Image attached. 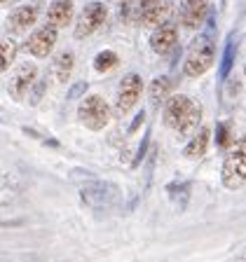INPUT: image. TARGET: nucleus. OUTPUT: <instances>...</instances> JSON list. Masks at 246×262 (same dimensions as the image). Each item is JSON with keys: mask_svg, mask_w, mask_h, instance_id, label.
I'll return each mask as SVG.
<instances>
[{"mask_svg": "<svg viewBox=\"0 0 246 262\" xmlns=\"http://www.w3.org/2000/svg\"><path fill=\"white\" fill-rule=\"evenodd\" d=\"M220 183L228 190H241L246 185V134L230 143L220 166Z\"/></svg>", "mask_w": 246, "mask_h": 262, "instance_id": "1", "label": "nucleus"}, {"mask_svg": "<svg viewBox=\"0 0 246 262\" xmlns=\"http://www.w3.org/2000/svg\"><path fill=\"white\" fill-rule=\"evenodd\" d=\"M216 61V45L209 35H199L188 49L183 61V75L186 77H202Z\"/></svg>", "mask_w": 246, "mask_h": 262, "instance_id": "2", "label": "nucleus"}, {"mask_svg": "<svg viewBox=\"0 0 246 262\" xmlns=\"http://www.w3.org/2000/svg\"><path fill=\"white\" fill-rule=\"evenodd\" d=\"M77 117L89 131H101L110 122V105L101 96H85L77 108Z\"/></svg>", "mask_w": 246, "mask_h": 262, "instance_id": "3", "label": "nucleus"}, {"mask_svg": "<svg viewBox=\"0 0 246 262\" xmlns=\"http://www.w3.org/2000/svg\"><path fill=\"white\" fill-rule=\"evenodd\" d=\"M106 16H108V10H106L104 3L94 0V3L85 5L82 12L77 14V19H75V31H73L75 33V38L85 40V38H89V35H94V33L106 24Z\"/></svg>", "mask_w": 246, "mask_h": 262, "instance_id": "4", "label": "nucleus"}, {"mask_svg": "<svg viewBox=\"0 0 246 262\" xmlns=\"http://www.w3.org/2000/svg\"><path fill=\"white\" fill-rule=\"evenodd\" d=\"M143 94V80L138 73H129L122 77L120 87H117V98H115V113L117 115H127L134 105L141 101Z\"/></svg>", "mask_w": 246, "mask_h": 262, "instance_id": "5", "label": "nucleus"}, {"mask_svg": "<svg viewBox=\"0 0 246 262\" xmlns=\"http://www.w3.org/2000/svg\"><path fill=\"white\" fill-rule=\"evenodd\" d=\"M56 31H59V28L52 26V24L38 28V31L33 33L31 38L24 42V49H26L31 56H35V59H47V56L52 54L54 45H56V38H59Z\"/></svg>", "mask_w": 246, "mask_h": 262, "instance_id": "6", "label": "nucleus"}, {"mask_svg": "<svg viewBox=\"0 0 246 262\" xmlns=\"http://www.w3.org/2000/svg\"><path fill=\"white\" fill-rule=\"evenodd\" d=\"M35 77H38V66L31 63V61L22 63L14 73H12L10 82H7V92H10V96L14 98V101H22L24 94H28V89L33 87Z\"/></svg>", "mask_w": 246, "mask_h": 262, "instance_id": "7", "label": "nucleus"}, {"mask_svg": "<svg viewBox=\"0 0 246 262\" xmlns=\"http://www.w3.org/2000/svg\"><path fill=\"white\" fill-rule=\"evenodd\" d=\"M192 105H195V101H192V98H188V96H183V94L171 96L169 101H167V105H164V113H162L164 126H169V129L178 131V126L183 124V120L188 117V113L192 110Z\"/></svg>", "mask_w": 246, "mask_h": 262, "instance_id": "8", "label": "nucleus"}, {"mask_svg": "<svg viewBox=\"0 0 246 262\" xmlns=\"http://www.w3.org/2000/svg\"><path fill=\"white\" fill-rule=\"evenodd\" d=\"M209 14V0H183L180 5V16L178 21L186 28H199Z\"/></svg>", "mask_w": 246, "mask_h": 262, "instance_id": "9", "label": "nucleus"}, {"mask_svg": "<svg viewBox=\"0 0 246 262\" xmlns=\"http://www.w3.org/2000/svg\"><path fill=\"white\" fill-rule=\"evenodd\" d=\"M176 45H178V28L174 24H164V26L155 28L150 35V49L159 56L169 54L171 49H176Z\"/></svg>", "mask_w": 246, "mask_h": 262, "instance_id": "10", "label": "nucleus"}, {"mask_svg": "<svg viewBox=\"0 0 246 262\" xmlns=\"http://www.w3.org/2000/svg\"><path fill=\"white\" fill-rule=\"evenodd\" d=\"M171 12H174L171 0H157L155 5L141 10V24L146 28H159V26H164V24H169Z\"/></svg>", "mask_w": 246, "mask_h": 262, "instance_id": "11", "label": "nucleus"}, {"mask_svg": "<svg viewBox=\"0 0 246 262\" xmlns=\"http://www.w3.org/2000/svg\"><path fill=\"white\" fill-rule=\"evenodd\" d=\"M38 5H22L16 7L10 16H7V28L12 33H26L31 31V26L38 21Z\"/></svg>", "mask_w": 246, "mask_h": 262, "instance_id": "12", "label": "nucleus"}, {"mask_svg": "<svg viewBox=\"0 0 246 262\" xmlns=\"http://www.w3.org/2000/svg\"><path fill=\"white\" fill-rule=\"evenodd\" d=\"M73 14H75L73 0H54L47 10V24H52V26H56V28H64V26H68Z\"/></svg>", "mask_w": 246, "mask_h": 262, "instance_id": "13", "label": "nucleus"}, {"mask_svg": "<svg viewBox=\"0 0 246 262\" xmlns=\"http://www.w3.org/2000/svg\"><path fill=\"white\" fill-rule=\"evenodd\" d=\"M209 141H211V129H209V126H199V129L192 134V138L186 145L183 155H186L188 159H199L209 150Z\"/></svg>", "mask_w": 246, "mask_h": 262, "instance_id": "14", "label": "nucleus"}, {"mask_svg": "<svg viewBox=\"0 0 246 262\" xmlns=\"http://www.w3.org/2000/svg\"><path fill=\"white\" fill-rule=\"evenodd\" d=\"M148 98H150V105L153 108H159L162 103H167L171 98V80L167 75L155 77L150 82V89H148Z\"/></svg>", "mask_w": 246, "mask_h": 262, "instance_id": "15", "label": "nucleus"}, {"mask_svg": "<svg viewBox=\"0 0 246 262\" xmlns=\"http://www.w3.org/2000/svg\"><path fill=\"white\" fill-rule=\"evenodd\" d=\"M73 66H75V56L73 52H59L54 56V75L59 82H66L68 75L73 73Z\"/></svg>", "mask_w": 246, "mask_h": 262, "instance_id": "16", "label": "nucleus"}, {"mask_svg": "<svg viewBox=\"0 0 246 262\" xmlns=\"http://www.w3.org/2000/svg\"><path fill=\"white\" fill-rule=\"evenodd\" d=\"M202 115H204L202 105H199V103L192 105V110L188 113V117L183 120V124L178 126V134H180V136H190V134H195V131L202 126Z\"/></svg>", "mask_w": 246, "mask_h": 262, "instance_id": "17", "label": "nucleus"}, {"mask_svg": "<svg viewBox=\"0 0 246 262\" xmlns=\"http://www.w3.org/2000/svg\"><path fill=\"white\" fill-rule=\"evenodd\" d=\"M117 54L115 52H110V49H104V52H98L96 56H94V71L98 73H108L113 71L115 66H117Z\"/></svg>", "mask_w": 246, "mask_h": 262, "instance_id": "18", "label": "nucleus"}, {"mask_svg": "<svg viewBox=\"0 0 246 262\" xmlns=\"http://www.w3.org/2000/svg\"><path fill=\"white\" fill-rule=\"evenodd\" d=\"M3 73H10V68H12V63H14V59H16V45H14V40H10V38H3Z\"/></svg>", "mask_w": 246, "mask_h": 262, "instance_id": "19", "label": "nucleus"}, {"mask_svg": "<svg viewBox=\"0 0 246 262\" xmlns=\"http://www.w3.org/2000/svg\"><path fill=\"white\" fill-rule=\"evenodd\" d=\"M230 124H218V131H216V143L220 147H230Z\"/></svg>", "mask_w": 246, "mask_h": 262, "instance_id": "20", "label": "nucleus"}, {"mask_svg": "<svg viewBox=\"0 0 246 262\" xmlns=\"http://www.w3.org/2000/svg\"><path fill=\"white\" fill-rule=\"evenodd\" d=\"M230 61H232V45H228V52H225V63H223V77L230 71Z\"/></svg>", "mask_w": 246, "mask_h": 262, "instance_id": "21", "label": "nucleus"}, {"mask_svg": "<svg viewBox=\"0 0 246 262\" xmlns=\"http://www.w3.org/2000/svg\"><path fill=\"white\" fill-rule=\"evenodd\" d=\"M85 89H87V84H85V82H80V84H75V87L71 89V98L80 96V92H85Z\"/></svg>", "mask_w": 246, "mask_h": 262, "instance_id": "22", "label": "nucleus"}, {"mask_svg": "<svg viewBox=\"0 0 246 262\" xmlns=\"http://www.w3.org/2000/svg\"><path fill=\"white\" fill-rule=\"evenodd\" d=\"M143 120H146V115H138L136 120H134V124H131V126H129V134H134V131H136V129H138V126H141V124H143Z\"/></svg>", "mask_w": 246, "mask_h": 262, "instance_id": "23", "label": "nucleus"}, {"mask_svg": "<svg viewBox=\"0 0 246 262\" xmlns=\"http://www.w3.org/2000/svg\"><path fill=\"white\" fill-rule=\"evenodd\" d=\"M157 0H141V10H146V7H150V5H155Z\"/></svg>", "mask_w": 246, "mask_h": 262, "instance_id": "24", "label": "nucleus"}, {"mask_svg": "<svg viewBox=\"0 0 246 262\" xmlns=\"http://www.w3.org/2000/svg\"><path fill=\"white\" fill-rule=\"evenodd\" d=\"M117 3H120L122 7H127V5H131V3H134V0H117Z\"/></svg>", "mask_w": 246, "mask_h": 262, "instance_id": "25", "label": "nucleus"}, {"mask_svg": "<svg viewBox=\"0 0 246 262\" xmlns=\"http://www.w3.org/2000/svg\"><path fill=\"white\" fill-rule=\"evenodd\" d=\"M244 73H246V68H244Z\"/></svg>", "mask_w": 246, "mask_h": 262, "instance_id": "26", "label": "nucleus"}]
</instances>
